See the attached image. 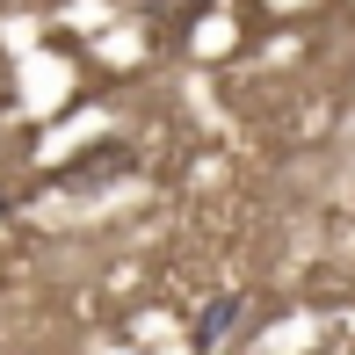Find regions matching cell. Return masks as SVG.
I'll return each instance as SVG.
<instances>
[{
	"label": "cell",
	"instance_id": "cell-5",
	"mask_svg": "<svg viewBox=\"0 0 355 355\" xmlns=\"http://www.w3.org/2000/svg\"><path fill=\"white\" fill-rule=\"evenodd\" d=\"M0 102H8V80H0Z\"/></svg>",
	"mask_w": 355,
	"mask_h": 355
},
{
	"label": "cell",
	"instance_id": "cell-4",
	"mask_svg": "<svg viewBox=\"0 0 355 355\" xmlns=\"http://www.w3.org/2000/svg\"><path fill=\"white\" fill-rule=\"evenodd\" d=\"M0 218H8V189H0Z\"/></svg>",
	"mask_w": 355,
	"mask_h": 355
},
{
	"label": "cell",
	"instance_id": "cell-2",
	"mask_svg": "<svg viewBox=\"0 0 355 355\" xmlns=\"http://www.w3.org/2000/svg\"><path fill=\"white\" fill-rule=\"evenodd\" d=\"M239 312H247L239 297H211V304H203V312H196V355H211V348H218V334H232V327H239Z\"/></svg>",
	"mask_w": 355,
	"mask_h": 355
},
{
	"label": "cell",
	"instance_id": "cell-3",
	"mask_svg": "<svg viewBox=\"0 0 355 355\" xmlns=\"http://www.w3.org/2000/svg\"><path fill=\"white\" fill-rule=\"evenodd\" d=\"M145 8H153V15H167V8H182V15H196L203 0H145Z\"/></svg>",
	"mask_w": 355,
	"mask_h": 355
},
{
	"label": "cell",
	"instance_id": "cell-1",
	"mask_svg": "<svg viewBox=\"0 0 355 355\" xmlns=\"http://www.w3.org/2000/svg\"><path fill=\"white\" fill-rule=\"evenodd\" d=\"M138 167V153H131V145H87V153H80V159H66V167H58V189H94V182H102V174H131Z\"/></svg>",
	"mask_w": 355,
	"mask_h": 355
}]
</instances>
